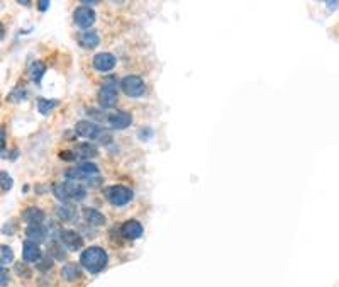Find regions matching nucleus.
<instances>
[{
  "label": "nucleus",
  "mask_w": 339,
  "mask_h": 287,
  "mask_svg": "<svg viewBox=\"0 0 339 287\" xmlns=\"http://www.w3.org/2000/svg\"><path fill=\"white\" fill-rule=\"evenodd\" d=\"M58 214H60L61 219H71L75 214V208H71V206H68V204L60 206V208H58Z\"/></svg>",
  "instance_id": "22"
},
{
  "label": "nucleus",
  "mask_w": 339,
  "mask_h": 287,
  "mask_svg": "<svg viewBox=\"0 0 339 287\" xmlns=\"http://www.w3.org/2000/svg\"><path fill=\"white\" fill-rule=\"evenodd\" d=\"M77 168H78L80 173H83V175H87V177H93V175H97V173H99V167H97L95 163H88V161L80 163Z\"/></svg>",
  "instance_id": "17"
},
{
  "label": "nucleus",
  "mask_w": 339,
  "mask_h": 287,
  "mask_svg": "<svg viewBox=\"0 0 339 287\" xmlns=\"http://www.w3.org/2000/svg\"><path fill=\"white\" fill-rule=\"evenodd\" d=\"M60 240L68 250H78L83 245V240L78 233L75 231H61L60 233Z\"/></svg>",
  "instance_id": "11"
},
{
  "label": "nucleus",
  "mask_w": 339,
  "mask_h": 287,
  "mask_svg": "<svg viewBox=\"0 0 339 287\" xmlns=\"http://www.w3.org/2000/svg\"><path fill=\"white\" fill-rule=\"evenodd\" d=\"M48 7H50V2H48V0H44V2H39V11H46Z\"/></svg>",
  "instance_id": "26"
},
{
  "label": "nucleus",
  "mask_w": 339,
  "mask_h": 287,
  "mask_svg": "<svg viewBox=\"0 0 339 287\" xmlns=\"http://www.w3.org/2000/svg\"><path fill=\"white\" fill-rule=\"evenodd\" d=\"M78 41L83 48H95L97 44H99L100 39H99V34H97L95 31H85V33L80 34Z\"/></svg>",
  "instance_id": "14"
},
{
  "label": "nucleus",
  "mask_w": 339,
  "mask_h": 287,
  "mask_svg": "<svg viewBox=\"0 0 339 287\" xmlns=\"http://www.w3.org/2000/svg\"><path fill=\"white\" fill-rule=\"evenodd\" d=\"M61 158H63V160H66V158H68V160H73V158H75V155H73V153H70V151H61Z\"/></svg>",
  "instance_id": "25"
},
{
  "label": "nucleus",
  "mask_w": 339,
  "mask_h": 287,
  "mask_svg": "<svg viewBox=\"0 0 339 287\" xmlns=\"http://www.w3.org/2000/svg\"><path fill=\"white\" fill-rule=\"evenodd\" d=\"M55 192L56 199L61 201V203H68V201H82L85 199V196H87V192L82 185H78V183L75 182H63V183H58L55 185Z\"/></svg>",
  "instance_id": "2"
},
{
  "label": "nucleus",
  "mask_w": 339,
  "mask_h": 287,
  "mask_svg": "<svg viewBox=\"0 0 339 287\" xmlns=\"http://www.w3.org/2000/svg\"><path fill=\"white\" fill-rule=\"evenodd\" d=\"M132 123V118L129 112H115V114H112L109 118V126L114 128V129H127L129 126H131Z\"/></svg>",
  "instance_id": "9"
},
{
  "label": "nucleus",
  "mask_w": 339,
  "mask_h": 287,
  "mask_svg": "<svg viewBox=\"0 0 339 287\" xmlns=\"http://www.w3.org/2000/svg\"><path fill=\"white\" fill-rule=\"evenodd\" d=\"M43 218H44L43 211L38 208H29L28 211H24V219L29 223V226H33V224H41Z\"/></svg>",
  "instance_id": "15"
},
{
  "label": "nucleus",
  "mask_w": 339,
  "mask_h": 287,
  "mask_svg": "<svg viewBox=\"0 0 339 287\" xmlns=\"http://www.w3.org/2000/svg\"><path fill=\"white\" fill-rule=\"evenodd\" d=\"M12 187V178L9 177V173L2 172V189L4 190H9Z\"/></svg>",
  "instance_id": "24"
},
{
  "label": "nucleus",
  "mask_w": 339,
  "mask_h": 287,
  "mask_svg": "<svg viewBox=\"0 0 339 287\" xmlns=\"http://www.w3.org/2000/svg\"><path fill=\"white\" fill-rule=\"evenodd\" d=\"M99 104L105 109H110L117 104V85H115L114 78H110L109 82L102 83L100 92H99Z\"/></svg>",
  "instance_id": "3"
},
{
  "label": "nucleus",
  "mask_w": 339,
  "mask_h": 287,
  "mask_svg": "<svg viewBox=\"0 0 339 287\" xmlns=\"http://www.w3.org/2000/svg\"><path fill=\"white\" fill-rule=\"evenodd\" d=\"M77 153H78V156H82V158H92V156L97 155V148L85 143V145L77 148Z\"/></svg>",
  "instance_id": "21"
},
{
  "label": "nucleus",
  "mask_w": 339,
  "mask_h": 287,
  "mask_svg": "<svg viewBox=\"0 0 339 287\" xmlns=\"http://www.w3.org/2000/svg\"><path fill=\"white\" fill-rule=\"evenodd\" d=\"M11 262H14V253H12V250L7 245H2V265L6 267Z\"/></svg>",
  "instance_id": "23"
},
{
  "label": "nucleus",
  "mask_w": 339,
  "mask_h": 287,
  "mask_svg": "<svg viewBox=\"0 0 339 287\" xmlns=\"http://www.w3.org/2000/svg\"><path fill=\"white\" fill-rule=\"evenodd\" d=\"M119 87L122 88V92L129 97H139L146 90V85L142 82V78L136 77V75H129V77L122 78Z\"/></svg>",
  "instance_id": "5"
},
{
  "label": "nucleus",
  "mask_w": 339,
  "mask_h": 287,
  "mask_svg": "<svg viewBox=\"0 0 339 287\" xmlns=\"http://www.w3.org/2000/svg\"><path fill=\"white\" fill-rule=\"evenodd\" d=\"M87 221L90 223V224H93V226H102V224L105 223V218L102 216L99 211L88 209V211H87Z\"/></svg>",
  "instance_id": "18"
},
{
  "label": "nucleus",
  "mask_w": 339,
  "mask_h": 287,
  "mask_svg": "<svg viewBox=\"0 0 339 287\" xmlns=\"http://www.w3.org/2000/svg\"><path fill=\"white\" fill-rule=\"evenodd\" d=\"M26 236H28V241H34V243L44 241V238H46V230H44L41 224H33V226H29L28 230H26Z\"/></svg>",
  "instance_id": "13"
},
{
  "label": "nucleus",
  "mask_w": 339,
  "mask_h": 287,
  "mask_svg": "<svg viewBox=\"0 0 339 287\" xmlns=\"http://www.w3.org/2000/svg\"><path fill=\"white\" fill-rule=\"evenodd\" d=\"M22 257H24L26 262H36V260L41 257V250H39L38 243H34V241H26L24 250H22Z\"/></svg>",
  "instance_id": "12"
},
{
  "label": "nucleus",
  "mask_w": 339,
  "mask_h": 287,
  "mask_svg": "<svg viewBox=\"0 0 339 287\" xmlns=\"http://www.w3.org/2000/svg\"><path fill=\"white\" fill-rule=\"evenodd\" d=\"M93 66L99 71H109L115 66V56L110 53H99L93 58Z\"/></svg>",
  "instance_id": "8"
},
{
  "label": "nucleus",
  "mask_w": 339,
  "mask_h": 287,
  "mask_svg": "<svg viewBox=\"0 0 339 287\" xmlns=\"http://www.w3.org/2000/svg\"><path fill=\"white\" fill-rule=\"evenodd\" d=\"M61 275H63V279L66 280H75L80 277V272H78V267L73 265V263H68V265H65L61 268Z\"/></svg>",
  "instance_id": "16"
},
{
  "label": "nucleus",
  "mask_w": 339,
  "mask_h": 287,
  "mask_svg": "<svg viewBox=\"0 0 339 287\" xmlns=\"http://www.w3.org/2000/svg\"><path fill=\"white\" fill-rule=\"evenodd\" d=\"M73 19L78 28H88L95 22V12L88 7H78L73 14Z\"/></svg>",
  "instance_id": "7"
},
{
  "label": "nucleus",
  "mask_w": 339,
  "mask_h": 287,
  "mask_svg": "<svg viewBox=\"0 0 339 287\" xmlns=\"http://www.w3.org/2000/svg\"><path fill=\"white\" fill-rule=\"evenodd\" d=\"M105 196H107V201H109L110 204L114 206H126L127 203H131L132 201V190L129 189L126 185H114L110 187V189L105 190Z\"/></svg>",
  "instance_id": "4"
},
{
  "label": "nucleus",
  "mask_w": 339,
  "mask_h": 287,
  "mask_svg": "<svg viewBox=\"0 0 339 287\" xmlns=\"http://www.w3.org/2000/svg\"><path fill=\"white\" fill-rule=\"evenodd\" d=\"M7 284V270H6V267L2 268V285H6Z\"/></svg>",
  "instance_id": "27"
},
{
  "label": "nucleus",
  "mask_w": 339,
  "mask_h": 287,
  "mask_svg": "<svg viewBox=\"0 0 339 287\" xmlns=\"http://www.w3.org/2000/svg\"><path fill=\"white\" fill-rule=\"evenodd\" d=\"M107 260H109V257H107V252L104 248H100V246H90V248H87L82 253L80 263H82V267L87 268L88 272L97 273L107 265Z\"/></svg>",
  "instance_id": "1"
},
{
  "label": "nucleus",
  "mask_w": 339,
  "mask_h": 287,
  "mask_svg": "<svg viewBox=\"0 0 339 287\" xmlns=\"http://www.w3.org/2000/svg\"><path fill=\"white\" fill-rule=\"evenodd\" d=\"M44 65L41 63V61H38V63H34L33 66H31V70H29V73H31V78H33V82H36V83H39L41 82V78H43V75H44Z\"/></svg>",
  "instance_id": "19"
},
{
  "label": "nucleus",
  "mask_w": 339,
  "mask_h": 287,
  "mask_svg": "<svg viewBox=\"0 0 339 287\" xmlns=\"http://www.w3.org/2000/svg\"><path fill=\"white\" fill-rule=\"evenodd\" d=\"M58 106V101H50V99H39L38 102V109L41 114H50L51 109H55Z\"/></svg>",
  "instance_id": "20"
},
{
  "label": "nucleus",
  "mask_w": 339,
  "mask_h": 287,
  "mask_svg": "<svg viewBox=\"0 0 339 287\" xmlns=\"http://www.w3.org/2000/svg\"><path fill=\"white\" fill-rule=\"evenodd\" d=\"M77 134L82 138H87V140H99V138H105L104 131L97 126V124L90 123V121H80L77 124ZM107 141H110V138H105Z\"/></svg>",
  "instance_id": "6"
},
{
  "label": "nucleus",
  "mask_w": 339,
  "mask_h": 287,
  "mask_svg": "<svg viewBox=\"0 0 339 287\" xmlns=\"http://www.w3.org/2000/svg\"><path fill=\"white\" fill-rule=\"evenodd\" d=\"M120 233H122V235L129 240H137V238H141V235H142V226H141L139 221L131 219V221H126L122 224Z\"/></svg>",
  "instance_id": "10"
}]
</instances>
